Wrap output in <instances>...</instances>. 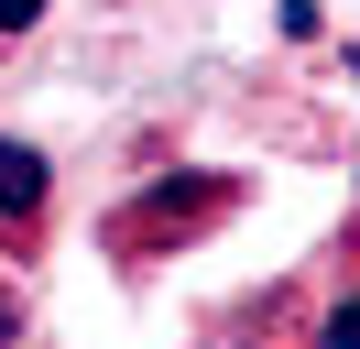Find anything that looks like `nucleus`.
<instances>
[{"label":"nucleus","instance_id":"obj_1","mask_svg":"<svg viewBox=\"0 0 360 349\" xmlns=\"http://www.w3.org/2000/svg\"><path fill=\"white\" fill-rule=\"evenodd\" d=\"M44 196H55L44 153H33V142H0V218H11V229H33V218H44Z\"/></svg>","mask_w":360,"mask_h":349},{"label":"nucleus","instance_id":"obj_2","mask_svg":"<svg viewBox=\"0 0 360 349\" xmlns=\"http://www.w3.org/2000/svg\"><path fill=\"white\" fill-rule=\"evenodd\" d=\"M207 208H229V186H186V196L153 186V196H142V218H131V240H142V229H197Z\"/></svg>","mask_w":360,"mask_h":349},{"label":"nucleus","instance_id":"obj_3","mask_svg":"<svg viewBox=\"0 0 360 349\" xmlns=\"http://www.w3.org/2000/svg\"><path fill=\"white\" fill-rule=\"evenodd\" d=\"M316 349H360V295H349V305H328V327H316Z\"/></svg>","mask_w":360,"mask_h":349},{"label":"nucleus","instance_id":"obj_4","mask_svg":"<svg viewBox=\"0 0 360 349\" xmlns=\"http://www.w3.org/2000/svg\"><path fill=\"white\" fill-rule=\"evenodd\" d=\"M44 22V0H0V33H33Z\"/></svg>","mask_w":360,"mask_h":349},{"label":"nucleus","instance_id":"obj_5","mask_svg":"<svg viewBox=\"0 0 360 349\" xmlns=\"http://www.w3.org/2000/svg\"><path fill=\"white\" fill-rule=\"evenodd\" d=\"M0 338H11V295H0Z\"/></svg>","mask_w":360,"mask_h":349}]
</instances>
